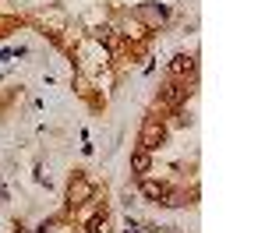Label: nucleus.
Listing matches in <instances>:
<instances>
[{"mask_svg":"<svg viewBox=\"0 0 265 233\" xmlns=\"http://www.w3.org/2000/svg\"><path fill=\"white\" fill-rule=\"evenodd\" d=\"M134 18L148 21V28H159V25L166 21V7H148V4H141V7H134Z\"/></svg>","mask_w":265,"mask_h":233,"instance_id":"20e7f679","label":"nucleus"},{"mask_svg":"<svg viewBox=\"0 0 265 233\" xmlns=\"http://www.w3.org/2000/svg\"><path fill=\"white\" fill-rule=\"evenodd\" d=\"M89 198H92V184H89L85 177H74L71 187H67V205H71V209H78V205H85Z\"/></svg>","mask_w":265,"mask_h":233,"instance_id":"f03ea898","label":"nucleus"},{"mask_svg":"<svg viewBox=\"0 0 265 233\" xmlns=\"http://www.w3.org/2000/svg\"><path fill=\"white\" fill-rule=\"evenodd\" d=\"M141 194H145V198H152V202H163L166 187H163L159 180H148V177H141Z\"/></svg>","mask_w":265,"mask_h":233,"instance_id":"0eeeda50","label":"nucleus"},{"mask_svg":"<svg viewBox=\"0 0 265 233\" xmlns=\"http://www.w3.org/2000/svg\"><path fill=\"white\" fill-rule=\"evenodd\" d=\"M163 205H170V209H180V205H187V198H184L180 191H166V194H163Z\"/></svg>","mask_w":265,"mask_h":233,"instance_id":"6e6552de","label":"nucleus"},{"mask_svg":"<svg viewBox=\"0 0 265 233\" xmlns=\"http://www.w3.org/2000/svg\"><path fill=\"white\" fill-rule=\"evenodd\" d=\"M170 74H173V78L195 74V57H187V53H177V57H173V64H170Z\"/></svg>","mask_w":265,"mask_h":233,"instance_id":"39448f33","label":"nucleus"},{"mask_svg":"<svg viewBox=\"0 0 265 233\" xmlns=\"http://www.w3.org/2000/svg\"><path fill=\"white\" fill-rule=\"evenodd\" d=\"M89 233H106V212H103V216H96V219L89 223Z\"/></svg>","mask_w":265,"mask_h":233,"instance_id":"1a4fd4ad","label":"nucleus"},{"mask_svg":"<svg viewBox=\"0 0 265 233\" xmlns=\"http://www.w3.org/2000/svg\"><path fill=\"white\" fill-rule=\"evenodd\" d=\"M163 138H166V127L156 120V116H148V120L141 124V138H138V145H141L145 152H156V148L163 145Z\"/></svg>","mask_w":265,"mask_h":233,"instance_id":"f257e3e1","label":"nucleus"},{"mask_svg":"<svg viewBox=\"0 0 265 233\" xmlns=\"http://www.w3.org/2000/svg\"><path fill=\"white\" fill-rule=\"evenodd\" d=\"M148 166H152V152H145V148H138V152L131 155V170H134L138 177H145V173H148Z\"/></svg>","mask_w":265,"mask_h":233,"instance_id":"423d86ee","label":"nucleus"},{"mask_svg":"<svg viewBox=\"0 0 265 233\" xmlns=\"http://www.w3.org/2000/svg\"><path fill=\"white\" fill-rule=\"evenodd\" d=\"M187 92H191V89H187V85H180V82H170L163 92H159V99L170 106V110H177L180 103H187Z\"/></svg>","mask_w":265,"mask_h":233,"instance_id":"7ed1b4c3","label":"nucleus"}]
</instances>
